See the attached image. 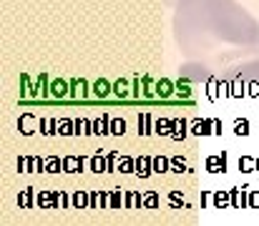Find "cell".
<instances>
[{
	"label": "cell",
	"mask_w": 259,
	"mask_h": 226,
	"mask_svg": "<svg viewBox=\"0 0 259 226\" xmlns=\"http://www.w3.org/2000/svg\"><path fill=\"white\" fill-rule=\"evenodd\" d=\"M171 33L186 63L184 80L217 78L232 63L259 56V20L237 0H176Z\"/></svg>",
	"instance_id": "obj_1"
},
{
	"label": "cell",
	"mask_w": 259,
	"mask_h": 226,
	"mask_svg": "<svg viewBox=\"0 0 259 226\" xmlns=\"http://www.w3.org/2000/svg\"><path fill=\"white\" fill-rule=\"evenodd\" d=\"M166 3H169V5H174V3H176V0H166Z\"/></svg>",
	"instance_id": "obj_2"
}]
</instances>
